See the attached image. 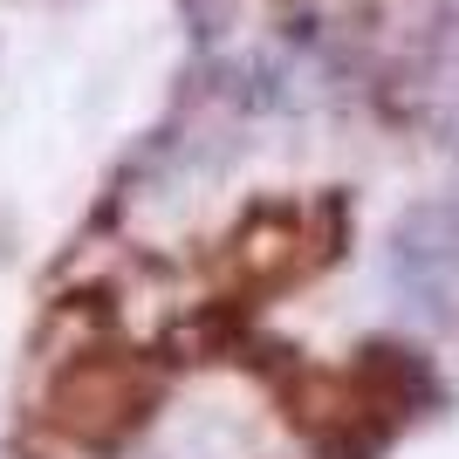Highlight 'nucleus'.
<instances>
[{"label":"nucleus","instance_id":"obj_1","mask_svg":"<svg viewBox=\"0 0 459 459\" xmlns=\"http://www.w3.org/2000/svg\"><path fill=\"white\" fill-rule=\"evenodd\" d=\"M144 398H152V391H144L124 364H90L82 377L62 384L56 419L69 425L76 439H110V432H124V425H137V404Z\"/></svg>","mask_w":459,"mask_h":459}]
</instances>
